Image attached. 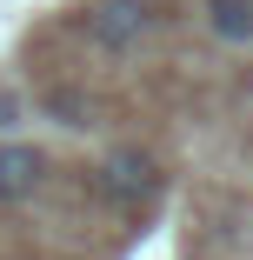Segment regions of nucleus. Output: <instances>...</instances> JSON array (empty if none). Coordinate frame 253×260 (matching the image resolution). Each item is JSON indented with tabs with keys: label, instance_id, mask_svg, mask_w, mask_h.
<instances>
[{
	"label": "nucleus",
	"instance_id": "nucleus-2",
	"mask_svg": "<svg viewBox=\"0 0 253 260\" xmlns=\"http://www.w3.org/2000/svg\"><path fill=\"white\" fill-rule=\"evenodd\" d=\"M160 27V0H93L87 7V40L100 54H133Z\"/></svg>",
	"mask_w": 253,
	"mask_h": 260
},
{
	"label": "nucleus",
	"instance_id": "nucleus-3",
	"mask_svg": "<svg viewBox=\"0 0 253 260\" xmlns=\"http://www.w3.org/2000/svg\"><path fill=\"white\" fill-rule=\"evenodd\" d=\"M47 174H54V160H47V147H33V140H0V207H20V200H33L40 187H47Z\"/></svg>",
	"mask_w": 253,
	"mask_h": 260
},
{
	"label": "nucleus",
	"instance_id": "nucleus-5",
	"mask_svg": "<svg viewBox=\"0 0 253 260\" xmlns=\"http://www.w3.org/2000/svg\"><path fill=\"white\" fill-rule=\"evenodd\" d=\"M47 114H54L60 127H93V100L74 93V87H60V93H47Z\"/></svg>",
	"mask_w": 253,
	"mask_h": 260
},
{
	"label": "nucleus",
	"instance_id": "nucleus-1",
	"mask_svg": "<svg viewBox=\"0 0 253 260\" xmlns=\"http://www.w3.org/2000/svg\"><path fill=\"white\" fill-rule=\"evenodd\" d=\"M93 187L107 193L114 207H147V200L167 187V167H160L147 147H107V153L93 160Z\"/></svg>",
	"mask_w": 253,
	"mask_h": 260
},
{
	"label": "nucleus",
	"instance_id": "nucleus-6",
	"mask_svg": "<svg viewBox=\"0 0 253 260\" xmlns=\"http://www.w3.org/2000/svg\"><path fill=\"white\" fill-rule=\"evenodd\" d=\"M20 120H27V93L0 87V140H7V134H20Z\"/></svg>",
	"mask_w": 253,
	"mask_h": 260
},
{
	"label": "nucleus",
	"instance_id": "nucleus-4",
	"mask_svg": "<svg viewBox=\"0 0 253 260\" xmlns=\"http://www.w3.org/2000/svg\"><path fill=\"white\" fill-rule=\"evenodd\" d=\"M200 14H207V34L227 40V47L253 40V0H200Z\"/></svg>",
	"mask_w": 253,
	"mask_h": 260
}]
</instances>
